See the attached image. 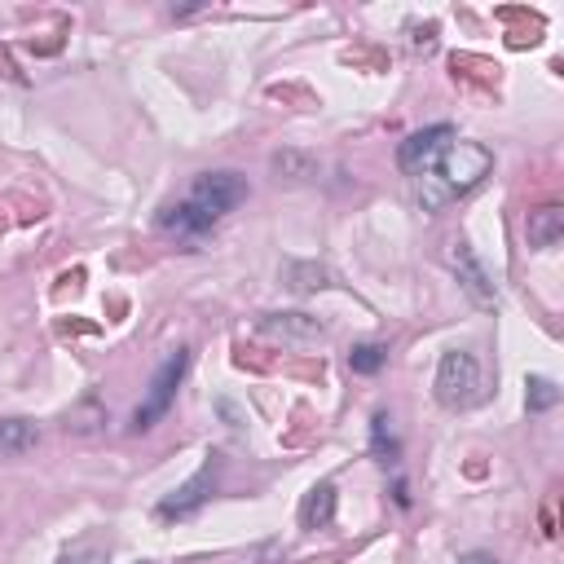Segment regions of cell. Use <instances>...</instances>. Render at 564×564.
I'll use <instances>...</instances> for the list:
<instances>
[{"label": "cell", "instance_id": "cell-12", "mask_svg": "<svg viewBox=\"0 0 564 564\" xmlns=\"http://www.w3.org/2000/svg\"><path fill=\"white\" fill-rule=\"evenodd\" d=\"M524 388H529V392H524V405H529L533 414H538V410H551V405L560 401V388H555L551 379H542V375H533Z\"/></svg>", "mask_w": 564, "mask_h": 564}, {"label": "cell", "instance_id": "cell-4", "mask_svg": "<svg viewBox=\"0 0 564 564\" xmlns=\"http://www.w3.org/2000/svg\"><path fill=\"white\" fill-rule=\"evenodd\" d=\"M185 366H189V352H185V348H176V352L163 357V366H159L154 379H150L145 401H141L137 414H132V432H145V427H154V423L167 414V405H172V397H176V383H181Z\"/></svg>", "mask_w": 564, "mask_h": 564}, {"label": "cell", "instance_id": "cell-14", "mask_svg": "<svg viewBox=\"0 0 564 564\" xmlns=\"http://www.w3.org/2000/svg\"><path fill=\"white\" fill-rule=\"evenodd\" d=\"M57 564H106V551H101V546H88V542H84V546H70V551H66V555H62Z\"/></svg>", "mask_w": 564, "mask_h": 564}, {"label": "cell", "instance_id": "cell-3", "mask_svg": "<svg viewBox=\"0 0 564 564\" xmlns=\"http://www.w3.org/2000/svg\"><path fill=\"white\" fill-rule=\"evenodd\" d=\"M436 401L445 410H471L476 401H485V375H480L476 352H467V348L441 352V366H436Z\"/></svg>", "mask_w": 564, "mask_h": 564}, {"label": "cell", "instance_id": "cell-15", "mask_svg": "<svg viewBox=\"0 0 564 564\" xmlns=\"http://www.w3.org/2000/svg\"><path fill=\"white\" fill-rule=\"evenodd\" d=\"M375 454L397 458V441L388 436V414H375Z\"/></svg>", "mask_w": 564, "mask_h": 564}, {"label": "cell", "instance_id": "cell-1", "mask_svg": "<svg viewBox=\"0 0 564 564\" xmlns=\"http://www.w3.org/2000/svg\"><path fill=\"white\" fill-rule=\"evenodd\" d=\"M242 198H247V181L238 172H203V176H194L185 198H176V203H167L159 212V229L194 242L212 225H220Z\"/></svg>", "mask_w": 564, "mask_h": 564}, {"label": "cell", "instance_id": "cell-7", "mask_svg": "<svg viewBox=\"0 0 564 564\" xmlns=\"http://www.w3.org/2000/svg\"><path fill=\"white\" fill-rule=\"evenodd\" d=\"M449 264L458 269V282H463V291H467V295H471L480 308H494V304H498L489 273H485V264L471 256V247H467V242H454V247H449Z\"/></svg>", "mask_w": 564, "mask_h": 564}, {"label": "cell", "instance_id": "cell-5", "mask_svg": "<svg viewBox=\"0 0 564 564\" xmlns=\"http://www.w3.org/2000/svg\"><path fill=\"white\" fill-rule=\"evenodd\" d=\"M449 141H454V128H449V123H432V128H423V132H410V137L401 141V150H397L401 172L419 176V172H423Z\"/></svg>", "mask_w": 564, "mask_h": 564}, {"label": "cell", "instance_id": "cell-13", "mask_svg": "<svg viewBox=\"0 0 564 564\" xmlns=\"http://www.w3.org/2000/svg\"><path fill=\"white\" fill-rule=\"evenodd\" d=\"M291 326H295V322H278V317H264V330H269V335H278V339H286V335H291ZM300 335H304V339H322V326L304 322V326H300Z\"/></svg>", "mask_w": 564, "mask_h": 564}, {"label": "cell", "instance_id": "cell-2", "mask_svg": "<svg viewBox=\"0 0 564 564\" xmlns=\"http://www.w3.org/2000/svg\"><path fill=\"white\" fill-rule=\"evenodd\" d=\"M489 167H494V154H489L485 145H476V141H458V137H454V141H449V145H445V150L414 176L423 212H441L445 203L471 194V189L489 176Z\"/></svg>", "mask_w": 564, "mask_h": 564}, {"label": "cell", "instance_id": "cell-9", "mask_svg": "<svg viewBox=\"0 0 564 564\" xmlns=\"http://www.w3.org/2000/svg\"><path fill=\"white\" fill-rule=\"evenodd\" d=\"M330 520H335V485L322 480V485H313V489L304 494V502H300V524H304V529H326Z\"/></svg>", "mask_w": 564, "mask_h": 564}, {"label": "cell", "instance_id": "cell-11", "mask_svg": "<svg viewBox=\"0 0 564 564\" xmlns=\"http://www.w3.org/2000/svg\"><path fill=\"white\" fill-rule=\"evenodd\" d=\"M383 357H388V348H383V344H352L348 366H352L357 375H375V370L383 366Z\"/></svg>", "mask_w": 564, "mask_h": 564}, {"label": "cell", "instance_id": "cell-10", "mask_svg": "<svg viewBox=\"0 0 564 564\" xmlns=\"http://www.w3.org/2000/svg\"><path fill=\"white\" fill-rule=\"evenodd\" d=\"M40 432L31 419H0V458H13V454H26L35 449Z\"/></svg>", "mask_w": 564, "mask_h": 564}, {"label": "cell", "instance_id": "cell-6", "mask_svg": "<svg viewBox=\"0 0 564 564\" xmlns=\"http://www.w3.org/2000/svg\"><path fill=\"white\" fill-rule=\"evenodd\" d=\"M212 480H216V463L207 458V463H203V467H198V471H194V476H189L181 489H172V498H163V502H159V516H163V520H172V516H176V520L194 516V511L207 502Z\"/></svg>", "mask_w": 564, "mask_h": 564}, {"label": "cell", "instance_id": "cell-16", "mask_svg": "<svg viewBox=\"0 0 564 564\" xmlns=\"http://www.w3.org/2000/svg\"><path fill=\"white\" fill-rule=\"evenodd\" d=\"M458 564H498V560H494V555H485V551H471V555H463Z\"/></svg>", "mask_w": 564, "mask_h": 564}, {"label": "cell", "instance_id": "cell-8", "mask_svg": "<svg viewBox=\"0 0 564 564\" xmlns=\"http://www.w3.org/2000/svg\"><path fill=\"white\" fill-rule=\"evenodd\" d=\"M564 238V207L560 203H542L529 212V242L533 247H555Z\"/></svg>", "mask_w": 564, "mask_h": 564}]
</instances>
